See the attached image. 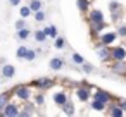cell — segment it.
Instances as JSON below:
<instances>
[{
  "label": "cell",
  "instance_id": "6da1fadb",
  "mask_svg": "<svg viewBox=\"0 0 126 117\" xmlns=\"http://www.w3.org/2000/svg\"><path fill=\"white\" fill-rule=\"evenodd\" d=\"M16 95H17L21 100H28V98H30V90H28L26 86H19V88L16 90Z\"/></svg>",
  "mask_w": 126,
  "mask_h": 117
},
{
  "label": "cell",
  "instance_id": "7a4b0ae2",
  "mask_svg": "<svg viewBox=\"0 0 126 117\" xmlns=\"http://www.w3.org/2000/svg\"><path fill=\"white\" fill-rule=\"evenodd\" d=\"M112 57H114L116 60H124L126 50H124V48H114V50H112Z\"/></svg>",
  "mask_w": 126,
  "mask_h": 117
},
{
  "label": "cell",
  "instance_id": "3957f363",
  "mask_svg": "<svg viewBox=\"0 0 126 117\" xmlns=\"http://www.w3.org/2000/svg\"><path fill=\"white\" fill-rule=\"evenodd\" d=\"M4 114H5V115H17V114H19V110H17V107H16V105L7 103V105H5V108H4Z\"/></svg>",
  "mask_w": 126,
  "mask_h": 117
},
{
  "label": "cell",
  "instance_id": "277c9868",
  "mask_svg": "<svg viewBox=\"0 0 126 117\" xmlns=\"http://www.w3.org/2000/svg\"><path fill=\"white\" fill-rule=\"evenodd\" d=\"M116 40V33H105L104 36H102V43L104 45H109V43H112Z\"/></svg>",
  "mask_w": 126,
  "mask_h": 117
},
{
  "label": "cell",
  "instance_id": "5b68a950",
  "mask_svg": "<svg viewBox=\"0 0 126 117\" xmlns=\"http://www.w3.org/2000/svg\"><path fill=\"white\" fill-rule=\"evenodd\" d=\"M76 95H78V98H79L81 102H85V100H88L90 91H88V90H85V88H79V90L76 91Z\"/></svg>",
  "mask_w": 126,
  "mask_h": 117
},
{
  "label": "cell",
  "instance_id": "8992f818",
  "mask_svg": "<svg viewBox=\"0 0 126 117\" xmlns=\"http://www.w3.org/2000/svg\"><path fill=\"white\" fill-rule=\"evenodd\" d=\"M54 102H55V103H59V105H64V103L67 102V96H66V93H57V95L54 96Z\"/></svg>",
  "mask_w": 126,
  "mask_h": 117
},
{
  "label": "cell",
  "instance_id": "52a82bcc",
  "mask_svg": "<svg viewBox=\"0 0 126 117\" xmlns=\"http://www.w3.org/2000/svg\"><path fill=\"white\" fill-rule=\"evenodd\" d=\"M123 114H124V108H123L121 105H119V107L116 105V107L110 108V115H114V117H123Z\"/></svg>",
  "mask_w": 126,
  "mask_h": 117
},
{
  "label": "cell",
  "instance_id": "ba28073f",
  "mask_svg": "<svg viewBox=\"0 0 126 117\" xmlns=\"http://www.w3.org/2000/svg\"><path fill=\"white\" fill-rule=\"evenodd\" d=\"M2 72H4V76H5V78H12V76H14V72H16V69H14L12 65H4Z\"/></svg>",
  "mask_w": 126,
  "mask_h": 117
},
{
  "label": "cell",
  "instance_id": "9c48e42d",
  "mask_svg": "<svg viewBox=\"0 0 126 117\" xmlns=\"http://www.w3.org/2000/svg\"><path fill=\"white\" fill-rule=\"evenodd\" d=\"M95 100H100V102H107L109 100V93H105V91H97L95 93Z\"/></svg>",
  "mask_w": 126,
  "mask_h": 117
},
{
  "label": "cell",
  "instance_id": "30bf717a",
  "mask_svg": "<svg viewBox=\"0 0 126 117\" xmlns=\"http://www.w3.org/2000/svg\"><path fill=\"white\" fill-rule=\"evenodd\" d=\"M47 36H48V35L45 33V29H43V31H36V33H35V40H36V41H45V40H47Z\"/></svg>",
  "mask_w": 126,
  "mask_h": 117
},
{
  "label": "cell",
  "instance_id": "8fae6325",
  "mask_svg": "<svg viewBox=\"0 0 126 117\" xmlns=\"http://www.w3.org/2000/svg\"><path fill=\"white\" fill-rule=\"evenodd\" d=\"M109 55H112V53H109V50H107L105 47H102V48L98 50V57H100L102 60H107V59H109Z\"/></svg>",
  "mask_w": 126,
  "mask_h": 117
},
{
  "label": "cell",
  "instance_id": "7c38bea8",
  "mask_svg": "<svg viewBox=\"0 0 126 117\" xmlns=\"http://www.w3.org/2000/svg\"><path fill=\"white\" fill-rule=\"evenodd\" d=\"M50 67L55 69V71H59V69L62 67V60H61V59H52V60H50Z\"/></svg>",
  "mask_w": 126,
  "mask_h": 117
},
{
  "label": "cell",
  "instance_id": "4fadbf2b",
  "mask_svg": "<svg viewBox=\"0 0 126 117\" xmlns=\"http://www.w3.org/2000/svg\"><path fill=\"white\" fill-rule=\"evenodd\" d=\"M92 19L97 21V23H102V21H104V16H102L100 11H93V12H92Z\"/></svg>",
  "mask_w": 126,
  "mask_h": 117
},
{
  "label": "cell",
  "instance_id": "5bb4252c",
  "mask_svg": "<svg viewBox=\"0 0 126 117\" xmlns=\"http://www.w3.org/2000/svg\"><path fill=\"white\" fill-rule=\"evenodd\" d=\"M112 69H114V72H119V74H121V72H124V71H126V65H124V62H121V60H119Z\"/></svg>",
  "mask_w": 126,
  "mask_h": 117
},
{
  "label": "cell",
  "instance_id": "9a60e30c",
  "mask_svg": "<svg viewBox=\"0 0 126 117\" xmlns=\"http://www.w3.org/2000/svg\"><path fill=\"white\" fill-rule=\"evenodd\" d=\"M45 33H47L48 36L55 38V36H57V28H55V26H50V28H47V29H45Z\"/></svg>",
  "mask_w": 126,
  "mask_h": 117
},
{
  "label": "cell",
  "instance_id": "2e32d148",
  "mask_svg": "<svg viewBox=\"0 0 126 117\" xmlns=\"http://www.w3.org/2000/svg\"><path fill=\"white\" fill-rule=\"evenodd\" d=\"M35 84H36L38 88H48L52 83H50V81H45V79H40V81H35Z\"/></svg>",
  "mask_w": 126,
  "mask_h": 117
},
{
  "label": "cell",
  "instance_id": "e0dca14e",
  "mask_svg": "<svg viewBox=\"0 0 126 117\" xmlns=\"http://www.w3.org/2000/svg\"><path fill=\"white\" fill-rule=\"evenodd\" d=\"M92 107H93V110H104V102H100V100H93Z\"/></svg>",
  "mask_w": 126,
  "mask_h": 117
},
{
  "label": "cell",
  "instance_id": "ac0fdd59",
  "mask_svg": "<svg viewBox=\"0 0 126 117\" xmlns=\"http://www.w3.org/2000/svg\"><path fill=\"white\" fill-rule=\"evenodd\" d=\"M7 102H9V98H7V95H0V110H4V108H5V105H7Z\"/></svg>",
  "mask_w": 126,
  "mask_h": 117
},
{
  "label": "cell",
  "instance_id": "d6986e66",
  "mask_svg": "<svg viewBox=\"0 0 126 117\" xmlns=\"http://www.w3.org/2000/svg\"><path fill=\"white\" fill-rule=\"evenodd\" d=\"M64 112H66L67 115H73V114H74V108H73V105L66 102V103H64Z\"/></svg>",
  "mask_w": 126,
  "mask_h": 117
},
{
  "label": "cell",
  "instance_id": "ffe728a7",
  "mask_svg": "<svg viewBox=\"0 0 126 117\" xmlns=\"http://www.w3.org/2000/svg\"><path fill=\"white\" fill-rule=\"evenodd\" d=\"M42 9V2L40 0H33L31 2V11H40Z\"/></svg>",
  "mask_w": 126,
  "mask_h": 117
},
{
  "label": "cell",
  "instance_id": "44dd1931",
  "mask_svg": "<svg viewBox=\"0 0 126 117\" xmlns=\"http://www.w3.org/2000/svg\"><path fill=\"white\" fill-rule=\"evenodd\" d=\"M28 36H30V31H28V29H24V28L19 29V40H26Z\"/></svg>",
  "mask_w": 126,
  "mask_h": 117
},
{
  "label": "cell",
  "instance_id": "7402d4cb",
  "mask_svg": "<svg viewBox=\"0 0 126 117\" xmlns=\"http://www.w3.org/2000/svg\"><path fill=\"white\" fill-rule=\"evenodd\" d=\"M35 57H36V52H35V50H28V52H26V55H24V59H26V60H33Z\"/></svg>",
  "mask_w": 126,
  "mask_h": 117
},
{
  "label": "cell",
  "instance_id": "603a6c76",
  "mask_svg": "<svg viewBox=\"0 0 126 117\" xmlns=\"http://www.w3.org/2000/svg\"><path fill=\"white\" fill-rule=\"evenodd\" d=\"M30 14H31V7H23V9H21V16H23V17H28Z\"/></svg>",
  "mask_w": 126,
  "mask_h": 117
},
{
  "label": "cell",
  "instance_id": "cb8c5ba5",
  "mask_svg": "<svg viewBox=\"0 0 126 117\" xmlns=\"http://www.w3.org/2000/svg\"><path fill=\"white\" fill-rule=\"evenodd\" d=\"M73 60H74L76 64H85V59H83L81 55H78V53H74V55H73Z\"/></svg>",
  "mask_w": 126,
  "mask_h": 117
},
{
  "label": "cell",
  "instance_id": "d4e9b609",
  "mask_svg": "<svg viewBox=\"0 0 126 117\" xmlns=\"http://www.w3.org/2000/svg\"><path fill=\"white\" fill-rule=\"evenodd\" d=\"M26 52H28V48H24V47H21V48L17 50V57H19V59H24V55H26Z\"/></svg>",
  "mask_w": 126,
  "mask_h": 117
},
{
  "label": "cell",
  "instance_id": "484cf974",
  "mask_svg": "<svg viewBox=\"0 0 126 117\" xmlns=\"http://www.w3.org/2000/svg\"><path fill=\"white\" fill-rule=\"evenodd\" d=\"M86 5H88L86 0H78V7H79L81 11H86Z\"/></svg>",
  "mask_w": 126,
  "mask_h": 117
},
{
  "label": "cell",
  "instance_id": "4316f807",
  "mask_svg": "<svg viewBox=\"0 0 126 117\" xmlns=\"http://www.w3.org/2000/svg\"><path fill=\"white\" fill-rule=\"evenodd\" d=\"M35 17H36V21H43V19H45V14H43V12H40V11H36Z\"/></svg>",
  "mask_w": 126,
  "mask_h": 117
},
{
  "label": "cell",
  "instance_id": "83f0119b",
  "mask_svg": "<svg viewBox=\"0 0 126 117\" xmlns=\"http://www.w3.org/2000/svg\"><path fill=\"white\" fill-rule=\"evenodd\" d=\"M83 71H85V72H92L93 69H92V65H90V64H83Z\"/></svg>",
  "mask_w": 126,
  "mask_h": 117
},
{
  "label": "cell",
  "instance_id": "f1b7e54d",
  "mask_svg": "<svg viewBox=\"0 0 126 117\" xmlns=\"http://www.w3.org/2000/svg\"><path fill=\"white\" fill-rule=\"evenodd\" d=\"M16 28H17V31L23 29V28H24V21H17V23H16Z\"/></svg>",
  "mask_w": 126,
  "mask_h": 117
},
{
  "label": "cell",
  "instance_id": "f546056e",
  "mask_svg": "<svg viewBox=\"0 0 126 117\" xmlns=\"http://www.w3.org/2000/svg\"><path fill=\"white\" fill-rule=\"evenodd\" d=\"M62 45H64V40H62V38H59V40L55 41V47H57V48H61Z\"/></svg>",
  "mask_w": 126,
  "mask_h": 117
},
{
  "label": "cell",
  "instance_id": "4dcf8cb0",
  "mask_svg": "<svg viewBox=\"0 0 126 117\" xmlns=\"http://www.w3.org/2000/svg\"><path fill=\"white\" fill-rule=\"evenodd\" d=\"M119 35H123V36H126V26H123V28L119 29Z\"/></svg>",
  "mask_w": 126,
  "mask_h": 117
},
{
  "label": "cell",
  "instance_id": "1f68e13d",
  "mask_svg": "<svg viewBox=\"0 0 126 117\" xmlns=\"http://www.w3.org/2000/svg\"><path fill=\"white\" fill-rule=\"evenodd\" d=\"M36 102H38V103H43V95H38V96H36Z\"/></svg>",
  "mask_w": 126,
  "mask_h": 117
},
{
  "label": "cell",
  "instance_id": "d6a6232c",
  "mask_svg": "<svg viewBox=\"0 0 126 117\" xmlns=\"http://www.w3.org/2000/svg\"><path fill=\"white\" fill-rule=\"evenodd\" d=\"M9 2H11V4H12V5H17V4H19V2H21V0H9Z\"/></svg>",
  "mask_w": 126,
  "mask_h": 117
},
{
  "label": "cell",
  "instance_id": "836d02e7",
  "mask_svg": "<svg viewBox=\"0 0 126 117\" xmlns=\"http://www.w3.org/2000/svg\"><path fill=\"white\" fill-rule=\"evenodd\" d=\"M121 107H123V108L126 110V100H123V102H121Z\"/></svg>",
  "mask_w": 126,
  "mask_h": 117
}]
</instances>
